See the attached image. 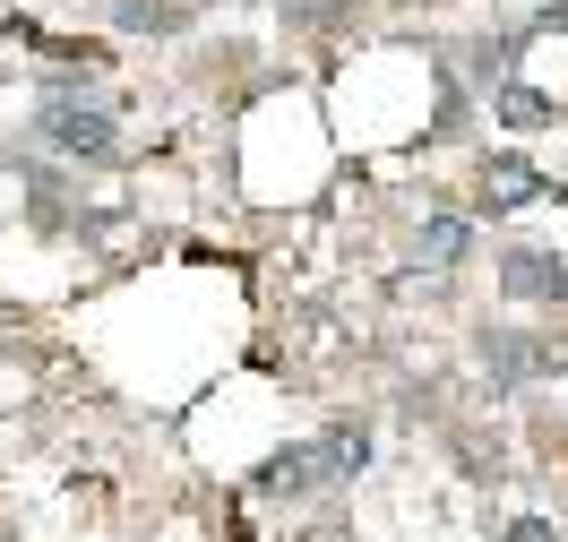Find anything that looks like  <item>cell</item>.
<instances>
[{"label": "cell", "mask_w": 568, "mask_h": 542, "mask_svg": "<svg viewBox=\"0 0 568 542\" xmlns=\"http://www.w3.org/2000/svg\"><path fill=\"white\" fill-rule=\"evenodd\" d=\"M36 139L52 146V155H70V164H104L112 155V112L95 104V95H43Z\"/></svg>", "instance_id": "cell-1"}, {"label": "cell", "mask_w": 568, "mask_h": 542, "mask_svg": "<svg viewBox=\"0 0 568 542\" xmlns=\"http://www.w3.org/2000/svg\"><path fill=\"white\" fill-rule=\"evenodd\" d=\"M483 370H491L499 388H534V379L560 370V354L542 336H526V327H483Z\"/></svg>", "instance_id": "cell-2"}, {"label": "cell", "mask_w": 568, "mask_h": 542, "mask_svg": "<svg viewBox=\"0 0 568 542\" xmlns=\"http://www.w3.org/2000/svg\"><path fill=\"white\" fill-rule=\"evenodd\" d=\"M327 482H336L327 439H302V448H284V457L258 466V491H267V500H311V491H327Z\"/></svg>", "instance_id": "cell-3"}, {"label": "cell", "mask_w": 568, "mask_h": 542, "mask_svg": "<svg viewBox=\"0 0 568 542\" xmlns=\"http://www.w3.org/2000/svg\"><path fill=\"white\" fill-rule=\"evenodd\" d=\"M499 293L508 301H568V258L560 250H508L499 258Z\"/></svg>", "instance_id": "cell-4"}, {"label": "cell", "mask_w": 568, "mask_h": 542, "mask_svg": "<svg viewBox=\"0 0 568 542\" xmlns=\"http://www.w3.org/2000/svg\"><path fill=\"white\" fill-rule=\"evenodd\" d=\"M465 250H474L465 216H430V224H423V267H457Z\"/></svg>", "instance_id": "cell-5"}, {"label": "cell", "mask_w": 568, "mask_h": 542, "mask_svg": "<svg viewBox=\"0 0 568 542\" xmlns=\"http://www.w3.org/2000/svg\"><path fill=\"white\" fill-rule=\"evenodd\" d=\"M112 27H130V35H173L181 9H173V0H121V9H112Z\"/></svg>", "instance_id": "cell-6"}, {"label": "cell", "mask_w": 568, "mask_h": 542, "mask_svg": "<svg viewBox=\"0 0 568 542\" xmlns=\"http://www.w3.org/2000/svg\"><path fill=\"white\" fill-rule=\"evenodd\" d=\"M499 121H508V130H542V121H551V95H534V86L508 78V86H499Z\"/></svg>", "instance_id": "cell-7"}, {"label": "cell", "mask_w": 568, "mask_h": 542, "mask_svg": "<svg viewBox=\"0 0 568 542\" xmlns=\"http://www.w3.org/2000/svg\"><path fill=\"white\" fill-rule=\"evenodd\" d=\"M327 457H336V482H354L362 457H371V431H362V422H336V431H327Z\"/></svg>", "instance_id": "cell-8"}, {"label": "cell", "mask_w": 568, "mask_h": 542, "mask_svg": "<svg viewBox=\"0 0 568 542\" xmlns=\"http://www.w3.org/2000/svg\"><path fill=\"white\" fill-rule=\"evenodd\" d=\"M491 190H499V198H526V190H534V173L517 164V155H499V164H491Z\"/></svg>", "instance_id": "cell-9"}, {"label": "cell", "mask_w": 568, "mask_h": 542, "mask_svg": "<svg viewBox=\"0 0 568 542\" xmlns=\"http://www.w3.org/2000/svg\"><path fill=\"white\" fill-rule=\"evenodd\" d=\"M508 542H551V525H542V517H517V525H508Z\"/></svg>", "instance_id": "cell-10"}]
</instances>
